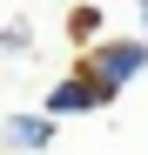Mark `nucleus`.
<instances>
[{
    "mask_svg": "<svg viewBox=\"0 0 148 155\" xmlns=\"http://www.w3.org/2000/svg\"><path fill=\"white\" fill-rule=\"evenodd\" d=\"M141 7H148V0H141Z\"/></svg>",
    "mask_w": 148,
    "mask_h": 155,
    "instance_id": "39448f33",
    "label": "nucleus"
},
{
    "mask_svg": "<svg viewBox=\"0 0 148 155\" xmlns=\"http://www.w3.org/2000/svg\"><path fill=\"white\" fill-rule=\"evenodd\" d=\"M47 135H54L47 115H14L7 121V148H47Z\"/></svg>",
    "mask_w": 148,
    "mask_h": 155,
    "instance_id": "7ed1b4c3",
    "label": "nucleus"
},
{
    "mask_svg": "<svg viewBox=\"0 0 148 155\" xmlns=\"http://www.w3.org/2000/svg\"><path fill=\"white\" fill-rule=\"evenodd\" d=\"M108 101H114V88L88 81V74H74V81H61L54 94H47V115H88V108H108Z\"/></svg>",
    "mask_w": 148,
    "mask_h": 155,
    "instance_id": "f03ea898",
    "label": "nucleus"
},
{
    "mask_svg": "<svg viewBox=\"0 0 148 155\" xmlns=\"http://www.w3.org/2000/svg\"><path fill=\"white\" fill-rule=\"evenodd\" d=\"M67 27H74V34H94V27H101V14H94V7H74V20H67Z\"/></svg>",
    "mask_w": 148,
    "mask_h": 155,
    "instance_id": "20e7f679",
    "label": "nucleus"
},
{
    "mask_svg": "<svg viewBox=\"0 0 148 155\" xmlns=\"http://www.w3.org/2000/svg\"><path fill=\"white\" fill-rule=\"evenodd\" d=\"M148 68V41H108V47H94L88 54V81H101V88H121V81H135V74Z\"/></svg>",
    "mask_w": 148,
    "mask_h": 155,
    "instance_id": "f257e3e1",
    "label": "nucleus"
}]
</instances>
